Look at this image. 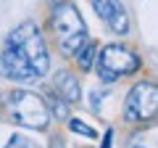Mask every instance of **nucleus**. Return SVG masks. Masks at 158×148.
Instances as JSON below:
<instances>
[{
  "instance_id": "12",
  "label": "nucleus",
  "mask_w": 158,
  "mask_h": 148,
  "mask_svg": "<svg viewBox=\"0 0 158 148\" xmlns=\"http://www.w3.org/2000/svg\"><path fill=\"white\" fill-rule=\"evenodd\" d=\"M6 148H40V146L34 140H29V137H24V135H11Z\"/></svg>"
},
{
  "instance_id": "9",
  "label": "nucleus",
  "mask_w": 158,
  "mask_h": 148,
  "mask_svg": "<svg viewBox=\"0 0 158 148\" xmlns=\"http://www.w3.org/2000/svg\"><path fill=\"white\" fill-rule=\"evenodd\" d=\"M74 58H77V66L82 69V72L92 69V63H95V58H98V45H95V42H87V45L82 48Z\"/></svg>"
},
{
  "instance_id": "14",
  "label": "nucleus",
  "mask_w": 158,
  "mask_h": 148,
  "mask_svg": "<svg viewBox=\"0 0 158 148\" xmlns=\"http://www.w3.org/2000/svg\"><path fill=\"white\" fill-rule=\"evenodd\" d=\"M3 101H6V98H3V95H0V111H3Z\"/></svg>"
},
{
  "instance_id": "13",
  "label": "nucleus",
  "mask_w": 158,
  "mask_h": 148,
  "mask_svg": "<svg viewBox=\"0 0 158 148\" xmlns=\"http://www.w3.org/2000/svg\"><path fill=\"white\" fill-rule=\"evenodd\" d=\"M111 137H113V130L106 132V140H103V148H111Z\"/></svg>"
},
{
  "instance_id": "8",
  "label": "nucleus",
  "mask_w": 158,
  "mask_h": 148,
  "mask_svg": "<svg viewBox=\"0 0 158 148\" xmlns=\"http://www.w3.org/2000/svg\"><path fill=\"white\" fill-rule=\"evenodd\" d=\"M53 87H56V93L63 98V101L71 106V103H79V98H82V87H79V80L74 77L71 72H58L56 77H53Z\"/></svg>"
},
{
  "instance_id": "11",
  "label": "nucleus",
  "mask_w": 158,
  "mask_h": 148,
  "mask_svg": "<svg viewBox=\"0 0 158 148\" xmlns=\"http://www.w3.org/2000/svg\"><path fill=\"white\" fill-rule=\"evenodd\" d=\"M69 130H71V132H77V135H85V137H90V140H95V137H98L95 127L85 124L82 119H74V116H69Z\"/></svg>"
},
{
  "instance_id": "6",
  "label": "nucleus",
  "mask_w": 158,
  "mask_h": 148,
  "mask_svg": "<svg viewBox=\"0 0 158 148\" xmlns=\"http://www.w3.org/2000/svg\"><path fill=\"white\" fill-rule=\"evenodd\" d=\"M0 74L6 80H13V82H37L40 74L32 63L24 58V53H19L13 45H3L0 50Z\"/></svg>"
},
{
  "instance_id": "2",
  "label": "nucleus",
  "mask_w": 158,
  "mask_h": 148,
  "mask_svg": "<svg viewBox=\"0 0 158 148\" xmlns=\"http://www.w3.org/2000/svg\"><path fill=\"white\" fill-rule=\"evenodd\" d=\"M3 106H6L8 119L27 127V130H45L48 122L53 119L48 101L32 90H11Z\"/></svg>"
},
{
  "instance_id": "3",
  "label": "nucleus",
  "mask_w": 158,
  "mask_h": 148,
  "mask_svg": "<svg viewBox=\"0 0 158 148\" xmlns=\"http://www.w3.org/2000/svg\"><path fill=\"white\" fill-rule=\"evenodd\" d=\"M6 42L13 45L19 53H24V58L37 69L40 77H45V74H48V69H50V53H48L45 37L40 34V29H37L34 21L19 24V27L6 37Z\"/></svg>"
},
{
  "instance_id": "1",
  "label": "nucleus",
  "mask_w": 158,
  "mask_h": 148,
  "mask_svg": "<svg viewBox=\"0 0 158 148\" xmlns=\"http://www.w3.org/2000/svg\"><path fill=\"white\" fill-rule=\"evenodd\" d=\"M50 32H53V37H56V42H58V50H61L63 56H69V58H74L87 42H90V37H87V24H85V19H82V13L77 11L74 3H66V0L53 8Z\"/></svg>"
},
{
  "instance_id": "10",
  "label": "nucleus",
  "mask_w": 158,
  "mask_h": 148,
  "mask_svg": "<svg viewBox=\"0 0 158 148\" xmlns=\"http://www.w3.org/2000/svg\"><path fill=\"white\" fill-rule=\"evenodd\" d=\"M48 101V108H50V116H56V119H69V103L63 101L58 93H50V95L45 98Z\"/></svg>"
},
{
  "instance_id": "5",
  "label": "nucleus",
  "mask_w": 158,
  "mask_h": 148,
  "mask_svg": "<svg viewBox=\"0 0 158 148\" xmlns=\"http://www.w3.org/2000/svg\"><path fill=\"white\" fill-rule=\"evenodd\" d=\"M158 116V82H137L124 98L127 122H150Z\"/></svg>"
},
{
  "instance_id": "4",
  "label": "nucleus",
  "mask_w": 158,
  "mask_h": 148,
  "mask_svg": "<svg viewBox=\"0 0 158 148\" xmlns=\"http://www.w3.org/2000/svg\"><path fill=\"white\" fill-rule=\"evenodd\" d=\"M95 69H98V77L103 82H116L121 77H129L140 69V56H137L132 48L121 45V42H111V45L100 48L95 58Z\"/></svg>"
},
{
  "instance_id": "7",
  "label": "nucleus",
  "mask_w": 158,
  "mask_h": 148,
  "mask_svg": "<svg viewBox=\"0 0 158 148\" xmlns=\"http://www.w3.org/2000/svg\"><path fill=\"white\" fill-rule=\"evenodd\" d=\"M92 8L113 34H129V16L121 0H92Z\"/></svg>"
}]
</instances>
